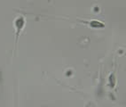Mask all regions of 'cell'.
Instances as JSON below:
<instances>
[{"mask_svg":"<svg viewBox=\"0 0 126 107\" xmlns=\"http://www.w3.org/2000/svg\"><path fill=\"white\" fill-rule=\"evenodd\" d=\"M91 26L93 28H100V27H104V23H101L99 21H91Z\"/></svg>","mask_w":126,"mask_h":107,"instance_id":"cell-1","label":"cell"}]
</instances>
